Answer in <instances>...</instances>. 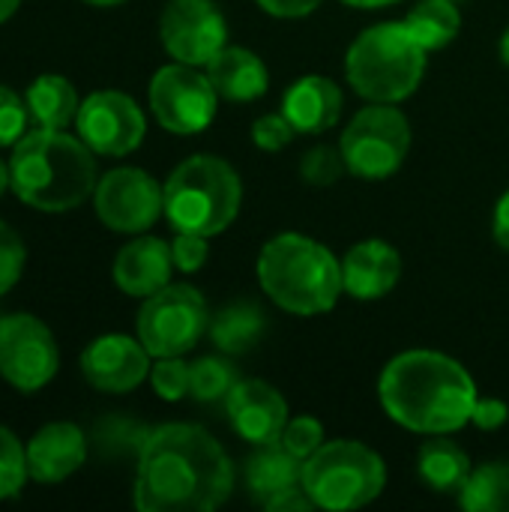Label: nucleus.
Returning <instances> with one entry per match:
<instances>
[{
    "label": "nucleus",
    "mask_w": 509,
    "mask_h": 512,
    "mask_svg": "<svg viewBox=\"0 0 509 512\" xmlns=\"http://www.w3.org/2000/svg\"><path fill=\"white\" fill-rule=\"evenodd\" d=\"M27 474L36 483H63L87 459V438L75 423H48L24 447Z\"/></svg>",
    "instance_id": "nucleus-17"
},
{
    "label": "nucleus",
    "mask_w": 509,
    "mask_h": 512,
    "mask_svg": "<svg viewBox=\"0 0 509 512\" xmlns=\"http://www.w3.org/2000/svg\"><path fill=\"white\" fill-rule=\"evenodd\" d=\"M30 120L39 129H66L78 117V93L69 78L63 75H39L30 81L27 93Z\"/></svg>",
    "instance_id": "nucleus-24"
},
{
    "label": "nucleus",
    "mask_w": 509,
    "mask_h": 512,
    "mask_svg": "<svg viewBox=\"0 0 509 512\" xmlns=\"http://www.w3.org/2000/svg\"><path fill=\"white\" fill-rule=\"evenodd\" d=\"M234 489L225 450L201 426L168 423L138 447L135 507L141 512H210Z\"/></svg>",
    "instance_id": "nucleus-1"
},
{
    "label": "nucleus",
    "mask_w": 509,
    "mask_h": 512,
    "mask_svg": "<svg viewBox=\"0 0 509 512\" xmlns=\"http://www.w3.org/2000/svg\"><path fill=\"white\" fill-rule=\"evenodd\" d=\"M207 78L216 87V93L228 102H252L264 96L270 84V75L261 57L249 48H234V45H225L207 63Z\"/></svg>",
    "instance_id": "nucleus-21"
},
{
    "label": "nucleus",
    "mask_w": 509,
    "mask_h": 512,
    "mask_svg": "<svg viewBox=\"0 0 509 512\" xmlns=\"http://www.w3.org/2000/svg\"><path fill=\"white\" fill-rule=\"evenodd\" d=\"M384 483V459L360 441L321 444L303 462V489L321 510H360L384 492Z\"/></svg>",
    "instance_id": "nucleus-7"
},
{
    "label": "nucleus",
    "mask_w": 509,
    "mask_h": 512,
    "mask_svg": "<svg viewBox=\"0 0 509 512\" xmlns=\"http://www.w3.org/2000/svg\"><path fill=\"white\" fill-rule=\"evenodd\" d=\"M246 486L249 495L264 507L276 495L303 486V459L288 453L279 441L261 444L246 462Z\"/></svg>",
    "instance_id": "nucleus-22"
},
{
    "label": "nucleus",
    "mask_w": 509,
    "mask_h": 512,
    "mask_svg": "<svg viewBox=\"0 0 509 512\" xmlns=\"http://www.w3.org/2000/svg\"><path fill=\"white\" fill-rule=\"evenodd\" d=\"M210 312L198 288L165 285L138 312V339L150 357H183L207 333Z\"/></svg>",
    "instance_id": "nucleus-9"
},
{
    "label": "nucleus",
    "mask_w": 509,
    "mask_h": 512,
    "mask_svg": "<svg viewBox=\"0 0 509 512\" xmlns=\"http://www.w3.org/2000/svg\"><path fill=\"white\" fill-rule=\"evenodd\" d=\"M171 246L159 237H135L114 258V282L129 297H150L171 282Z\"/></svg>",
    "instance_id": "nucleus-18"
},
{
    "label": "nucleus",
    "mask_w": 509,
    "mask_h": 512,
    "mask_svg": "<svg viewBox=\"0 0 509 512\" xmlns=\"http://www.w3.org/2000/svg\"><path fill=\"white\" fill-rule=\"evenodd\" d=\"M150 384L159 399L165 402H180L189 396V363L180 357H159V363L150 369Z\"/></svg>",
    "instance_id": "nucleus-32"
},
{
    "label": "nucleus",
    "mask_w": 509,
    "mask_h": 512,
    "mask_svg": "<svg viewBox=\"0 0 509 512\" xmlns=\"http://www.w3.org/2000/svg\"><path fill=\"white\" fill-rule=\"evenodd\" d=\"M150 351L141 339L108 333L93 339L81 354V375L102 393H129L150 375Z\"/></svg>",
    "instance_id": "nucleus-15"
},
{
    "label": "nucleus",
    "mask_w": 509,
    "mask_h": 512,
    "mask_svg": "<svg viewBox=\"0 0 509 512\" xmlns=\"http://www.w3.org/2000/svg\"><path fill=\"white\" fill-rule=\"evenodd\" d=\"M267 330V318L258 303L252 300H237L222 306L210 318V339L222 354H246L258 345V339Z\"/></svg>",
    "instance_id": "nucleus-23"
},
{
    "label": "nucleus",
    "mask_w": 509,
    "mask_h": 512,
    "mask_svg": "<svg viewBox=\"0 0 509 512\" xmlns=\"http://www.w3.org/2000/svg\"><path fill=\"white\" fill-rule=\"evenodd\" d=\"M93 204L105 228L141 234L165 213V189L141 168H114L96 183Z\"/></svg>",
    "instance_id": "nucleus-12"
},
{
    "label": "nucleus",
    "mask_w": 509,
    "mask_h": 512,
    "mask_svg": "<svg viewBox=\"0 0 509 512\" xmlns=\"http://www.w3.org/2000/svg\"><path fill=\"white\" fill-rule=\"evenodd\" d=\"M399 276H402V258L384 240H363L351 246L342 261L345 291L357 300H378L390 294Z\"/></svg>",
    "instance_id": "nucleus-19"
},
{
    "label": "nucleus",
    "mask_w": 509,
    "mask_h": 512,
    "mask_svg": "<svg viewBox=\"0 0 509 512\" xmlns=\"http://www.w3.org/2000/svg\"><path fill=\"white\" fill-rule=\"evenodd\" d=\"M417 471L423 483L435 492H462L474 468H471L468 453L459 444L447 438H432L420 447Z\"/></svg>",
    "instance_id": "nucleus-25"
},
{
    "label": "nucleus",
    "mask_w": 509,
    "mask_h": 512,
    "mask_svg": "<svg viewBox=\"0 0 509 512\" xmlns=\"http://www.w3.org/2000/svg\"><path fill=\"white\" fill-rule=\"evenodd\" d=\"M345 171L348 165H345L342 147H330V144H318L306 150L300 162V174L309 186H333Z\"/></svg>",
    "instance_id": "nucleus-30"
},
{
    "label": "nucleus",
    "mask_w": 509,
    "mask_h": 512,
    "mask_svg": "<svg viewBox=\"0 0 509 512\" xmlns=\"http://www.w3.org/2000/svg\"><path fill=\"white\" fill-rule=\"evenodd\" d=\"M9 186L27 207L72 210L96 192L93 150L63 129H33L12 147Z\"/></svg>",
    "instance_id": "nucleus-3"
},
{
    "label": "nucleus",
    "mask_w": 509,
    "mask_h": 512,
    "mask_svg": "<svg viewBox=\"0 0 509 512\" xmlns=\"http://www.w3.org/2000/svg\"><path fill=\"white\" fill-rule=\"evenodd\" d=\"M207 237L201 234H189V231H177L174 243H171V258H174V267L180 273H195L204 267L207 261Z\"/></svg>",
    "instance_id": "nucleus-36"
},
{
    "label": "nucleus",
    "mask_w": 509,
    "mask_h": 512,
    "mask_svg": "<svg viewBox=\"0 0 509 512\" xmlns=\"http://www.w3.org/2000/svg\"><path fill=\"white\" fill-rule=\"evenodd\" d=\"M509 420V405L507 402H501V399H477V405H474V414H471V423L477 426V429H483V432H495V429H501L504 423Z\"/></svg>",
    "instance_id": "nucleus-37"
},
{
    "label": "nucleus",
    "mask_w": 509,
    "mask_h": 512,
    "mask_svg": "<svg viewBox=\"0 0 509 512\" xmlns=\"http://www.w3.org/2000/svg\"><path fill=\"white\" fill-rule=\"evenodd\" d=\"M282 114L303 135L327 132L342 114V90L327 75H303L285 90Z\"/></svg>",
    "instance_id": "nucleus-20"
},
{
    "label": "nucleus",
    "mask_w": 509,
    "mask_h": 512,
    "mask_svg": "<svg viewBox=\"0 0 509 512\" xmlns=\"http://www.w3.org/2000/svg\"><path fill=\"white\" fill-rule=\"evenodd\" d=\"M0 318H3V315H0Z\"/></svg>",
    "instance_id": "nucleus-46"
},
{
    "label": "nucleus",
    "mask_w": 509,
    "mask_h": 512,
    "mask_svg": "<svg viewBox=\"0 0 509 512\" xmlns=\"http://www.w3.org/2000/svg\"><path fill=\"white\" fill-rule=\"evenodd\" d=\"M159 36L177 63L207 66L225 48L228 24L213 0H168Z\"/></svg>",
    "instance_id": "nucleus-14"
},
{
    "label": "nucleus",
    "mask_w": 509,
    "mask_h": 512,
    "mask_svg": "<svg viewBox=\"0 0 509 512\" xmlns=\"http://www.w3.org/2000/svg\"><path fill=\"white\" fill-rule=\"evenodd\" d=\"M24 261H27L24 240L18 237L15 228L0 222V297L18 285V279L24 273Z\"/></svg>",
    "instance_id": "nucleus-34"
},
{
    "label": "nucleus",
    "mask_w": 509,
    "mask_h": 512,
    "mask_svg": "<svg viewBox=\"0 0 509 512\" xmlns=\"http://www.w3.org/2000/svg\"><path fill=\"white\" fill-rule=\"evenodd\" d=\"M294 132L297 129L291 126V120L285 114H264L252 126V141L267 153H279V150H285L291 144Z\"/></svg>",
    "instance_id": "nucleus-35"
},
{
    "label": "nucleus",
    "mask_w": 509,
    "mask_h": 512,
    "mask_svg": "<svg viewBox=\"0 0 509 512\" xmlns=\"http://www.w3.org/2000/svg\"><path fill=\"white\" fill-rule=\"evenodd\" d=\"M60 369L54 333L27 312L0 318V378L21 393L42 390Z\"/></svg>",
    "instance_id": "nucleus-11"
},
{
    "label": "nucleus",
    "mask_w": 509,
    "mask_h": 512,
    "mask_svg": "<svg viewBox=\"0 0 509 512\" xmlns=\"http://www.w3.org/2000/svg\"><path fill=\"white\" fill-rule=\"evenodd\" d=\"M165 189V216L174 231L201 237L222 234L240 213L243 183L219 156H192L180 162Z\"/></svg>",
    "instance_id": "nucleus-6"
},
{
    "label": "nucleus",
    "mask_w": 509,
    "mask_h": 512,
    "mask_svg": "<svg viewBox=\"0 0 509 512\" xmlns=\"http://www.w3.org/2000/svg\"><path fill=\"white\" fill-rule=\"evenodd\" d=\"M237 384L234 366L222 357H201L189 363V396L195 402H219Z\"/></svg>",
    "instance_id": "nucleus-28"
},
{
    "label": "nucleus",
    "mask_w": 509,
    "mask_h": 512,
    "mask_svg": "<svg viewBox=\"0 0 509 512\" xmlns=\"http://www.w3.org/2000/svg\"><path fill=\"white\" fill-rule=\"evenodd\" d=\"M492 231H495V240L501 249L509 252V192L501 195L498 207H495V222H492Z\"/></svg>",
    "instance_id": "nucleus-40"
},
{
    "label": "nucleus",
    "mask_w": 509,
    "mask_h": 512,
    "mask_svg": "<svg viewBox=\"0 0 509 512\" xmlns=\"http://www.w3.org/2000/svg\"><path fill=\"white\" fill-rule=\"evenodd\" d=\"M78 138L99 156L132 153L147 132L144 111L120 90H96L78 105Z\"/></svg>",
    "instance_id": "nucleus-13"
},
{
    "label": "nucleus",
    "mask_w": 509,
    "mask_h": 512,
    "mask_svg": "<svg viewBox=\"0 0 509 512\" xmlns=\"http://www.w3.org/2000/svg\"><path fill=\"white\" fill-rule=\"evenodd\" d=\"M279 444L294 453L297 459H309L321 444H324V426L315 420V417H294L285 423L282 435H279Z\"/></svg>",
    "instance_id": "nucleus-33"
},
{
    "label": "nucleus",
    "mask_w": 509,
    "mask_h": 512,
    "mask_svg": "<svg viewBox=\"0 0 509 512\" xmlns=\"http://www.w3.org/2000/svg\"><path fill=\"white\" fill-rule=\"evenodd\" d=\"M405 27L426 51H438L459 36L462 15L453 0H423L408 12Z\"/></svg>",
    "instance_id": "nucleus-26"
},
{
    "label": "nucleus",
    "mask_w": 509,
    "mask_h": 512,
    "mask_svg": "<svg viewBox=\"0 0 509 512\" xmlns=\"http://www.w3.org/2000/svg\"><path fill=\"white\" fill-rule=\"evenodd\" d=\"M84 3H93V6H117V3H126V0H84Z\"/></svg>",
    "instance_id": "nucleus-45"
},
{
    "label": "nucleus",
    "mask_w": 509,
    "mask_h": 512,
    "mask_svg": "<svg viewBox=\"0 0 509 512\" xmlns=\"http://www.w3.org/2000/svg\"><path fill=\"white\" fill-rule=\"evenodd\" d=\"M348 6H357V9H378V6H390V3H399V0H342Z\"/></svg>",
    "instance_id": "nucleus-41"
},
{
    "label": "nucleus",
    "mask_w": 509,
    "mask_h": 512,
    "mask_svg": "<svg viewBox=\"0 0 509 512\" xmlns=\"http://www.w3.org/2000/svg\"><path fill=\"white\" fill-rule=\"evenodd\" d=\"M312 507H315V501L306 495L303 486H297V489H291V492H282V495H276L273 501L264 504V510L270 512H303L312 510Z\"/></svg>",
    "instance_id": "nucleus-39"
},
{
    "label": "nucleus",
    "mask_w": 509,
    "mask_h": 512,
    "mask_svg": "<svg viewBox=\"0 0 509 512\" xmlns=\"http://www.w3.org/2000/svg\"><path fill=\"white\" fill-rule=\"evenodd\" d=\"M6 186H9V165L0 159V195L6 192Z\"/></svg>",
    "instance_id": "nucleus-43"
},
{
    "label": "nucleus",
    "mask_w": 509,
    "mask_h": 512,
    "mask_svg": "<svg viewBox=\"0 0 509 512\" xmlns=\"http://www.w3.org/2000/svg\"><path fill=\"white\" fill-rule=\"evenodd\" d=\"M216 87L198 66L171 63L150 81V111L174 135H198L216 117Z\"/></svg>",
    "instance_id": "nucleus-10"
},
{
    "label": "nucleus",
    "mask_w": 509,
    "mask_h": 512,
    "mask_svg": "<svg viewBox=\"0 0 509 512\" xmlns=\"http://www.w3.org/2000/svg\"><path fill=\"white\" fill-rule=\"evenodd\" d=\"M258 282L285 312H330L345 291L342 264L333 252L303 234H279L258 255Z\"/></svg>",
    "instance_id": "nucleus-4"
},
{
    "label": "nucleus",
    "mask_w": 509,
    "mask_h": 512,
    "mask_svg": "<svg viewBox=\"0 0 509 512\" xmlns=\"http://www.w3.org/2000/svg\"><path fill=\"white\" fill-rule=\"evenodd\" d=\"M501 60L509 66V27H507V33L501 36Z\"/></svg>",
    "instance_id": "nucleus-44"
},
{
    "label": "nucleus",
    "mask_w": 509,
    "mask_h": 512,
    "mask_svg": "<svg viewBox=\"0 0 509 512\" xmlns=\"http://www.w3.org/2000/svg\"><path fill=\"white\" fill-rule=\"evenodd\" d=\"M18 6H21V0H0V24L9 21L18 12Z\"/></svg>",
    "instance_id": "nucleus-42"
},
{
    "label": "nucleus",
    "mask_w": 509,
    "mask_h": 512,
    "mask_svg": "<svg viewBox=\"0 0 509 512\" xmlns=\"http://www.w3.org/2000/svg\"><path fill=\"white\" fill-rule=\"evenodd\" d=\"M225 411L231 417L234 432L255 447L279 441L288 423V405L282 393L267 381H255V378L237 381L231 387V393L225 396Z\"/></svg>",
    "instance_id": "nucleus-16"
},
{
    "label": "nucleus",
    "mask_w": 509,
    "mask_h": 512,
    "mask_svg": "<svg viewBox=\"0 0 509 512\" xmlns=\"http://www.w3.org/2000/svg\"><path fill=\"white\" fill-rule=\"evenodd\" d=\"M468 512H509V462H489L474 468L459 492Z\"/></svg>",
    "instance_id": "nucleus-27"
},
{
    "label": "nucleus",
    "mask_w": 509,
    "mask_h": 512,
    "mask_svg": "<svg viewBox=\"0 0 509 512\" xmlns=\"http://www.w3.org/2000/svg\"><path fill=\"white\" fill-rule=\"evenodd\" d=\"M258 6L276 18H303L321 6V0H258Z\"/></svg>",
    "instance_id": "nucleus-38"
},
{
    "label": "nucleus",
    "mask_w": 509,
    "mask_h": 512,
    "mask_svg": "<svg viewBox=\"0 0 509 512\" xmlns=\"http://www.w3.org/2000/svg\"><path fill=\"white\" fill-rule=\"evenodd\" d=\"M342 156L354 177L384 180L396 174L411 147L408 117L390 102H375L348 123L342 135Z\"/></svg>",
    "instance_id": "nucleus-8"
},
{
    "label": "nucleus",
    "mask_w": 509,
    "mask_h": 512,
    "mask_svg": "<svg viewBox=\"0 0 509 512\" xmlns=\"http://www.w3.org/2000/svg\"><path fill=\"white\" fill-rule=\"evenodd\" d=\"M30 108L27 99H21L15 90L0 84V147H15L30 126Z\"/></svg>",
    "instance_id": "nucleus-31"
},
{
    "label": "nucleus",
    "mask_w": 509,
    "mask_h": 512,
    "mask_svg": "<svg viewBox=\"0 0 509 512\" xmlns=\"http://www.w3.org/2000/svg\"><path fill=\"white\" fill-rule=\"evenodd\" d=\"M30 480L27 474V453L21 447V441L0 426V501L15 498L24 483Z\"/></svg>",
    "instance_id": "nucleus-29"
},
{
    "label": "nucleus",
    "mask_w": 509,
    "mask_h": 512,
    "mask_svg": "<svg viewBox=\"0 0 509 512\" xmlns=\"http://www.w3.org/2000/svg\"><path fill=\"white\" fill-rule=\"evenodd\" d=\"M426 72V48L411 36L405 21H384L363 30L345 57L351 87L369 102L408 99Z\"/></svg>",
    "instance_id": "nucleus-5"
},
{
    "label": "nucleus",
    "mask_w": 509,
    "mask_h": 512,
    "mask_svg": "<svg viewBox=\"0 0 509 512\" xmlns=\"http://www.w3.org/2000/svg\"><path fill=\"white\" fill-rule=\"evenodd\" d=\"M387 417L420 435H450L471 423L477 387L468 369L438 351H405L378 381Z\"/></svg>",
    "instance_id": "nucleus-2"
}]
</instances>
